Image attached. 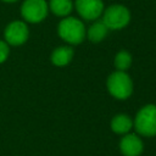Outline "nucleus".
<instances>
[{"instance_id": "obj_5", "label": "nucleus", "mask_w": 156, "mask_h": 156, "mask_svg": "<svg viewBox=\"0 0 156 156\" xmlns=\"http://www.w3.org/2000/svg\"><path fill=\"white\" fill-rule=\"evenodd\" d=\"M49 13V5L46 0H23L20 6L21 20L28 24L41 23Z\"/></svg>"}, {"instance_id": "obj_10", "label": "nucleus", "mask_w": 156, "mask_h": 156, "mask_svg": "<svg viewBox=\"0 0 156 156\" xmlns=\"http://www.w3.org/2000/svg\"><path fill=\"white\" fill-rule=\"evenodd\" d=\"M110 29L106 27V24L102 22L101 18L93 21L91 24L87 28V35L85 39H88L93 44H99L104 41L108 35Z\"/></svg>"}, {"instance_id": "obj_15", "label": "nucleus", "mask_w": 156, "mask_h": 156, "mask_svg": "<svg viewBox=\"0 0 156 156\" xmlns=\"http://www.w3.org/2000/svg\"><path fill=\"white\" fill-rule=\"evenodd\" d=\"M1 2H5V4H15V2H17V1H20V0H0Z\"/></svg>"}, {"instance_id": "obj_6", "label": "nucleus", "mask_w": 156, "mask_h": 156, "mask_svg": "<svg viewBox=\"0 0 156 156\" xmlns=\"http://www.w3.org/2000/svg\"><path fill=\"white\" fill-rule=\"evenodd\" d=\"M29 27L23 20H13L4 28V40L10 46H21L29 39Z\"/></svg>"}, {"instance_id": "obj_4", "label": "nucleus", "mask_w": 156, "mask_h": 156, "mask_svg": "<svg viewBox=\"0 0 156 156\" xmlns=\"http://www.w3.org/2000/svg\"><path fill=\"white\" fill-rule=\"evenodd\" d=\"M101 20L110 30H121L130 23L132 15L126 5L112 4L105 7Z\"/></svg>"}, {"instance_id": "obj_1", "label": "nucleus", "mask_w": 156, "mask_h": 156, "mask_svg": "<svg viewBox=\"0 0 156 156\" xmlns=\"http://www.w3.org/2000/svg\"><path fill=\"white\" fill-rule=\"evenodd\" d=\"M57 35L67 45L76 46L85 40L87 27L79 17L67 16L60 20L57 23Z\"/></svg>"}, {"instance_id": "obj_3", "label": "nucleus", "mask_w": 156, "mask_h": 156, "mask_svg": "<svg viewBox=\"0 0 156 156\" xmlns=\"http://www.w3.org/2000/svg\"><path fill=\"white\" fill-rule=\"evenodd\" d=\"M133 128L135 133L140 136L151 138L156 135V105L146 104L141 106L134 118H133Z\"/></svg>"}, {"instance_id": "obj_7", "label": "nucleus", "mask_w": 156, "mask_h": 156, "mask_svg": "<svg viewBox=\"0 0 156 156\" xmlns=\"http://www.w3.org/2000/svg\"><path fill=\"white\" fill-rule=\"evenodd\" d=\"M74 10L80 20L93 22L101 18L105 10L102 0H73Z\"/></svg>"}, {"instance_id": "obj_9", "label": "nucleus", "mask_w": 156, "mask_h": 156, "mask_svg": "<svg viewBox=\"0 0 156 156\" xmlns=\"http://www.w3.org/2000/svg\"><path fill=\"white\" fill-rule=\"evenodd\" d=\"M73 57H74L73 46L62 44V45L56 46L51 51L49 58H50L51 65H54L55 67H66L72 62Z\"/></svg>"}, {"instance_id": "obj_13", "label": "nucleus", "mask_w": 156, "mask_h": 156, "mask_svg": "<svg viewBox=\"0 0 156 156\" xmlns=\"http://www.w3.org/2000/svg\"><path fill=\"white\" fill-rule=\"evenodd\" d=\"M133 63V56L132 54L126 50V49H121L116 52L115 57H113V66L115 69L117 71H124L128 72V69L130 68Z\"/></svg>"}, {"instance_id": "obj_2", "label": "nucleus", "mask_w": 156, "mask_h": 156, "mask_svg": "<svg viewBox=\"0 0 156 156\" xmlns=\"http://www.w3.org/2000/svg\"><path fill=\"white\" fill-rule=\"evenodd\" d=\"M106 89L116 100H127L134 91V83L128 72L115 69L106 78Z\"/></svg>"}, {"instance_id": "obj_11", "label": "nucleus", "mask_w": 156, "mask_h": 156, "mask_svg": "<svg viewBox=\"0 0 156 156\" xmlns=\"http://www.w3.org/2000/svg\"><path fill=\"white\" fill-rule=\"evenodd\" d=\"M110 128L118 135H124L133 129V118L127 113H117L111 118Z\"/></svg>"}, {"instance_id": "obj_12", "label": "nucleus", "mask_w": 156, "mask_h": 156, "mask_svg": "<svg viewBox=\"0 0 156 156\" xmlns=\"http://www.w3.org/2000/svg\"><path fill=\"white\" fill-rule=\"evenodd\" d=\"M48 5L49 12L60 18L71 16L72 11L74 10L73 0H49Z\"/></svg>"}, {"instance_id": "obj_8", "label": "nucleus", "mask_w": 156, "mask_h": 156, "mask_svg": "<svg viewBox=\"0 0 156 156\" xmlns=\"http://www.w3.org/2000/svg\"><path fill=\"white\" fill-rule=\"evenodd\" d=\"M118 147L123 156H140L144 150V143L139 134L129 132L122 135Z\"/></svg>"}, {"instance_id": "obj_14", "label": "nucleus", "mask_w": 156, "mask_h": 156, "mask_svg": "<svg viewBox=\"0 0 156 156\" xmlns=\"http://www.w3.org/2000/svg\"><path fill=\"white\" fill-rule=\"evenodd\" d=\"M11 46L4 40V39H0V65H2L4 62L7 61L9 56H10V49Z\"/></svg>"}]
</instances>
